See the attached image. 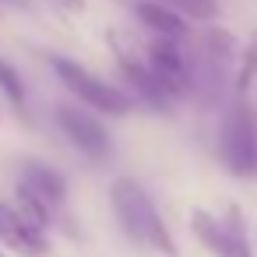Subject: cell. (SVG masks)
<instances>
[{
	"label": "cell",
	"mask_w": 257,
	"mask_h": 257,
	"mask_svg": "<svg viewBox=\"0 0 257 257\" xmlns=\"http://www.w3.org/2000/svg\"><path fill=\"white\" fill-rule=\"evenodd\" d=\"M257 88V32L246 39V46L239 50V64H236V81L232 92L236 99H250V92Z\"/></svg>",
	"instance_id": "cell-11"
},
{
	"label": "cell",
	"mask_w": 257,
	"mask_h": 257,
	"mask_svg": "<svg viewBox=\"0 0 257 257\" xmlns=\"http://www.w3.org/2000/svg\"><path fill=\"white\" fill-rule=\"evenodd\" d=\"M173 11H180L183 18H194V22H215L218 18V0H162Z\"/></svg>",
	"instance_id": "cell-15"
},
{
	"label": "cell",
	"mask_w": 257,
	"mask_h": 257,
	"mask_svg": "<svg viewBox=\"0 0 257 257\" xmlns=\"http://www.w3.org/2000/svg\"><path fill=\"white\" fill-rule=\"evenodd\" d=\"M60 4H64V8H81L85 0H60Z\"/></svg>",
	"instance_id": "cell-17"
},
{
	"label": "cell",
	"mask_w": 257,
	"mask_h": 257,
	"mask_svg": "<svg viewBox=\"0 0 257 257\" xmlns=\"http://www.w3.org/2000/svg\"><path fill=\"white\" fill-rule=\"evenodd\" d=\"M11 208H15L29 225H36V229H43V232H46V225H50V218H53V208H46V204H43L36 194H29L22 183L15 187V204H11Z\"/></svg>",
	"instance_id": "cell-13"
},
{
	"label": "cell",
	"mask_w": 257,
	"mask_h": 257,
	"mask_svg": "<svg viewBox=\"0 0 257 257\" xmlns=\"http://www.w3.org/2000/svg\"><path fill=\"white\" fill-rule=\"evenodd\" d=\"M0 250H15L22 257H46L50 253V239L43 229L29 225L11 201H0Z\"/></svg>",
	"instance_id": "cell-6"
},
{
	"label": "cell",
	"mask_w": 257,
	"mask_h": 257,
	"mask_svg": "<svg viewBox=\"0 0 257 257\" xmlns=\"http://www.w3.org/2000/svg\"><path fill=\"white\" fill-rule=\"evenodd\" d=\"M190 232H194V239H197L204 250H211L215 257H229V250H232V232H229V225H225L222 218H215L208 208H194V211H190Z\"/></svg>",
	"instance_id": "cell-10"
},
{
	"label": "cell",
	"mask_w": 257,
	"mask_h": 257,
	"mask_svg": "<svg viewBox=\"0 0 257 257\" xmlns=\"http://www.w3.org/2000/svg\"><path fill=\"white\" fill-rule=\"evenodd\" d=\"M18 183H22L29 194H36L46 208H60V204L67 201V180H64L53 166H46V162L25 159V162H22V176H18Z\"/></svg>",
	"instance_id": "cell-9"
},
{
	"label": "cell",
	"mask_w": 257,
	"mask_h": 257,
	"mask_svg": "<svg viewBox=\"0 0 257 257\" xmlns=\"http://www.w3.org/2000/svg\"><path fill=\"white\" fill-rule=\"evenodd\" d=\"M225 225H229V232H232V250H229V257H253V253H250V229H246V215H243V208L229 204V211H225Z\"/></svg>",
	"instance_id": "cell-14"
},
{
	"label": "cell",
	"mask_w": 257,
	"mask_h": 257,
	"mask_svg": "<svg viewBox=\"0 0 257 257\" xmlns=\"http://www.w3.org/2000/svg\"><path fill=\"white\" fill-rule=\"evenodd\" d=\"M109 204H113V215H116L120 232H123L134 246L152 250V253H162V257H180L176 239H173L169 225L162 222V211L155 208L152 194H148L134 176H116V180H113V187H109Z\"/></svg>",
	"instance_id": "cell-1"
},
{
	"label": "cell",
	"mask_w": 257,
	"mask_h": 257,
	"mask_svg": "<svg viewBox=\"0 0 257 257\" xmlns=\"http://www.w3.org/2000/svg\"><path fill=\"white\" fill-rule=\"evenodd\" d=\"M0 257H8V253H4V250H0Z\"/></svg>",
	"instance_id": "cell-18"
},
{
	"label": "cell",
	"mask_w": 257,
	"mask_h": 257,
	"mask_svg": "<svg viewBox=\"0 0 257 257\" xmlns=\"http://www.w3.org/2000/svg\"><path fill=\"white\" fill-rule=\"evenodd\" d=\"M50 67H53V74L60 78V85H64L78 102H85L88 109L106 113V116H127V113H131V95H127L123 88H116V85L95 78V74H92L88 67H81L78 60H71V57H50Z\"/></svg>",
	"instance_id": "cell-3"
},
{
	"label": "cell",
	"mask_w": 257,
	"mask_h": 257,
	"mask_svg": "<svg viewBox=\"0 0 257 257\" xmlns=\"http://www.w3.org/2000/svg\"><path fill=\"white\" fill-rule=\"evenodd\" d=\"M116 71H120V78L127 81V88H131V92H134L141 102L155 106L159 113H169L173 99L166 95V88L159 85V78L152 74V67H148L145 60H134V57H123V53H116Z\"/></svg>",
	"instance_id": "cell-7"
},
{
	"label": "cell",
	"mask_w": 257,
	"mask_h": 257,
	"mask_svg": "<svg viewBox=\"0 0 257 257\" xmlns=\"http://www.w3.org/2000/svg\"><path fill=\"white\" fill-rule=\"evenodd\" d=\"M134 18L152 32V39H169V43H180L190 25L180 11H173L162 0H134Z\"/></svg>",
	"instance_id": "cell-8"
},
{
	"label": "cell",
	"mask_w": 257,
	"mask_h": 257,
	"mask_svg": "<svg viewBox=\"0 0 257 257\" xmlns=\"http://www.w3.org/2000/svg\"><path fill=\"white\" fill-rule=\"evenodd\" d=\"M0 92L8 95V102L15 109H25V81L8 60H0Z\"/></svg>",
	"instance_id": "cell-16"
},
{
	"label": "cell",
	"mask_w": 257,
	"mask_h": 257,
	"mask_svg": "<svg viewBox=\"0 0 257 257\" xmlns=\"http://www.w3.org/2000/svg\"><path fill=\"white\" fill-rule=\"evenodd\" d=\"M148 67L152 74L159 78V85L166 88L169 99H183L190 92V60L180 53V43H169V39H152L148 43Z\"/></svg>",
	"instance_id": "cell-5"
},
{
	"label": "cell",
	"mask_w": 257,
	"mask_h": 257,
	"mask_svg": "<svg viewBox=\"0 0 257 257\" xmlns=\"http://www.w3.org/2000/svg\"><path fill=\"white\" fill-rule=\"evenodd\" d=\"M53 120H57L60 134H64L81 155H88V159H95V162L109 159L113 138H109V131L102 127V120H99L95 113L78 109V106H53Z\"/></svg>",
	"instance_id": "cell-4"
},
{
	"label": "cell",
	"mask_w": 257,
	"mask_h": 257,
	"mask_svg": "<svg viewBox=\"0 0 257 257\" xmlns=\"http://www.w3.org/2000/svg\"><path fill=\"white\" fill-rule=\"evenodd\" d=\"M201 43H204V57H211L215 64H229V60L239 57L236 36H232L229 29H222V25H208L204 36H201Z\"/></svg>",
	"instance_id": "cell-12"
},
{
	"label": "cell",
	"mask_w": 257,
	"mask_h": 257,
	"mask_svg": "<svg viewBox=\"0 0 257 257\" xmlns=\"http://www.w3.org/2000/svg\"><path fill=\"white\" fill-rule=\"evenodd\" d=\"M218 155L232 176H257V106L250 99H236L225 109L218 131Z\"/></svg>",
	"instance_id": "cell-2"
}]
</instances>
